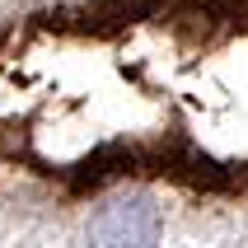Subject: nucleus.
Returning <instances> with one entry per match:
<instances>
[{
    "mask_svg": "<svg viewBox=\"0 0 248 248\" xmlns=\"http://www.w3.org/2000/svg\"><path fill=\"white\" fill-rule=\"evenodd\" d=\"M159 230H164V216L155 206V197H112L89 220V248H155Z\"/></svg>",
    "mask_w": 248,
    "mask_h": 248,
    "instance_id": "obj_1",
    "label": "nucleus"
}]
</instances>
